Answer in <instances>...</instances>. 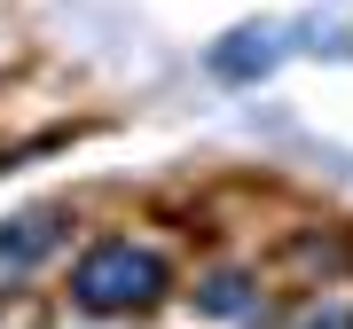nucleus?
Here are the masks:
<instances>
[{
	"label": "nucleus",
	"mask_w": 353,
	"mask_h": 329,
	"mask_svg": "<svg viewBox=\"0 0 353 329\" xmlns=\"http://www.w3.org/2000/svg\"><path fill=\"white\" fill-rule=\"evenodd\" d=\"M71 298L87 314H134V306L165 298V259L141 251V243H94L87 259L71 266Z\"/></svg>",
	"instance_id": "obj_1"
},
{
	"label": "nucleus",
	"mask_w": 353,
	"mask_h": 329,
	"mask_svg": "<svg viewBox=\"0 0 353 329\" xmlns=\"http://www.w3.org/2000/svg\"><path fill=\"white\" fill-rule=\"evenodd\" d=\"M55 235H63V212H24V220H8V228H0V266H32L39 243H55Z\"/></svg>",
	"instance_id": "obj_2"
},
{
	"label": "nucleus",
	"mask_w": 353,
	"mask_h": 329,
	"mask_svg": "<svg viewBox=\"0 0 353 329\" xmlns=\"http://www.w3.org/2000/svg\"><path fill=\"white\" fill-rule=\"evenodd\" d=\"M267 63H275V32H236V39L212 47V71L220 78H259Z\"/></svg>",
	"instance_id": "obj_3"
},
{
	"label": "nucleus",
	"mask_w": 353,
	"mask_h": 329,
	"mask_svg": "<svg viewBox=\"0 0 353 329\" xmlns=\"http://www.w3.org/2000/svg\"><path fill=\"white\" fill-rule=\"evenodd\" d=\"M204 306H212V314H252V275H212V282H204V290H196Z\"/></svg>",
	"instance_id": "obj_4"
}]
</instances>
